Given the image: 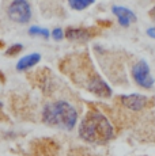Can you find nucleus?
<instances>
[{
    "label": "nucleus",
    "instance_id": "obj_1",
    "mask_svg": "<svg viewBox=\"0 0 155 156\" xmlns=\"http://www.w3.org/2000/svg\"><path fill=\"white\" fill-rule=\"evenodd\" d=\"M79 134L87 143L105 144L113 137V126L102 113L91 112L80 124Z\"/></svg>",
    "mask_w": 155,
    "mask_h": 156
},
{
    "label": "nucleus",
    "instance_id": "obj_2",
    "mask_svg": "<svg viewBox=\"0 0 155 156\" xmlns=\"http://www.w3.org/2000/svg\"><path fill=\"white\" fill-rule=\"evenodd\" d=\"M42 121L50 126L70 130L76 125L78 113L68 102L59 101L45 106L42 113Z\"/></svg>",
    "mask_w": 155,
    "mask_h": 156
},
{
    "label": "nucleus",
    "instance_id": "obj_3",
    "mask_svg": "<svg viewBox=\"0 0 155 156\" xmlns=\"http://www.w3.org/2000/svg\"><path fill=\"white\" fill-rule=\"evenodd\" d=\"M8 18L16 23H26L31 18V8L27 0H13L7 10Z\"/></svg>",
    "mask_w": 155,
    "mask_h": 156
},
{
    "label": "nucleus",
    "instance_id": "obj_4",
    "mask_svg": "<svg viewBox=\"0 0 155 156\" xmlns=\"http://www.w3.org/2000/svg\"><path fill=\"white\" fill-rule=\"evenodd\" d=\"M132 75L135 82L138 83L140 87L144 88H151L154 86V79L150 75V68H148L147 62L146 61H139L135 67L132 68Z\"/></svg>",
    "mask_w": 155,
    "mask_h": 156
},
{
    "label": "nucleus",
    "instance_id": "obj_5",
    "mask_svg": "<svg viewBox=\"0 0 155 156\" xmlns=\"http://www.w3.org/2000/svg\"><path fill=\"white\" fill-rule=\"evenodd\" d=\"M120 99H121V103L125 107H128L129 110H133V112H139V110H142L147 105V98L139 94L123 95Z\"/></svg>",
    "mask_w": 155,
    "mask_h": 156
},
{
    "label": "nucleus",
    "instance_id": "obj_6",
    "mask_svg": "<svg viewBox=\"0 0 155 156\" xmlns=\"http://www.w3.org/2000/svg\"><path fill=\"white\" fill-rule=\"evenodd\" d=\"M88 90H90L93 94L97 95V97H101V98H109L110 95H112L110 87L106 84L101 77H94V79H91L90 83H88Z\"/></svg>",
    "mask_w": 155,
    "mask_h": 156
},
{
    "label": "nucleus",
    "instance_id": "obj_7",
    "mask_svg": "<svg viewBox=\"0 0 155 156\" xmlns=\"http://www.w3.org/2000/svg\"><path fill=\"white\" fill-rule=\"evenodd\" d=\"M112 11H113V14H114L116 16H117L118 23H120L121 26H124V27H128V26H129L132 22H136V16H135V14H133L131 10H128V8L114 5Z\"/></svg>",
    "mask_w": 155,
    "mask_h": 156
},
{
    "label": "nucleus",
    "instance_id": "obj_8",
    "mask_svg": "<svg viewBox=\"0 0 155 156\" xmlns=\"http://www.w3.org/2000/svg\"><path fill=\"white\" fill-rule=\"evenodd\" d=\"M41 60V56L38 55V53H33V55H27L25 57H22V58L18 61L16 64V69L18 71H25V69H29V68L34 67L35 64H38Z\"/></svg>",
    "mask_w": 155,
    "mask_h": 156
},
{
    "label": "nucleus",
    "instance_id": "obj_9",
    "mask_svg": "<svg viewBox=\"0 0 155 156\" xmlns=\"http://www.w3.org/2000/svg\"><path fill=\"white\" fill-rule=\"evenodd\" d=\"M67 38L72 41H86L91 37V33L88 31L87 29H75V27H71L67 30L65 33Z\"/></svg>",
    "mask_w": 155,
    "mask_h": 156
},
{
    "label": "nucleus",
    "instance_id": "obj_10",
    "mask_svg": "<svg viewBox=\"0 0 155 156\" xmlns=\"http://www.w3.org/2000/svg\"><path fill=\"white\" fill-rule=\"evenodd\" d=\"M70 2V5L74 8V10H85V8H87L88 5H91L95 0H68Z\"/></svg>",
    "mask_w": 155,
    "mask_h": 156
},
{
    "label": "nucleus",
    "instance_id": "obj_11",
    "mask_svg": "<svg viewBox=\"0 0 155 156\" xmlns=\"http://www.w3.org/2000/svg\"><path fill=\"white\" fill-rule=\"evenodd\" d=\"M29 33L31 35H41V37H45V38L49 37V31L46 29H41V27H37V26L29 29Z\"/></svg>",
    "mask_w": 155,
    "mask_h": 156
},
{
    "label": "nucleus",
    "instance_id": "obj_12",
    "mask_svg": "<svg viewBox=\"0 0 155 156\" xmlns=\"http://www.w3.org/2000/svg\"><path fill=\"white\" fill-rule=\"evenodd\" d=\"M20 50H22V45H19V44H18V45H14L13 48H10V49L7 50V55H13V56H14V55H18Z\"/></svg>",
    "mask_w": 155,
    "mask_h": 156
},
{
    "label": "nucleus",
    "instance_id": "obj_13",
    "mask_svg": "<svg viewBox=\"0 0 155 156\" xmlns=\"http://www.w3.org/2000/svg\"><path fill=\"white\" fill-rule=\"evenodd\" d=\"M52 34H53V38H55V40H57V41H60V40H63V38H64V33H63L61 29L53 30Z\"/></svg>",
    "mask_w": 155,
    "mask_h": 156
},
{
    "label": "nucleus",
    "instance_id": "obj_14",
    "mask_svg": "<svg viewBox=\"0 0 155 156\" xmlns=\"http://www.w3.org/2000/svg\"><path fill=\"white\" fill-rule=\"evenodd\" d=\"M147 34L150 35L151 38H155V27H151V29H148V30H147Z\"/></svg>",
    "mask_w": 155,
    "mask_h": 156
},
{
    "label": "nucleus",
    "instance_id": "obj_15",
    "mask_svg": "<svg viewBox=\"0 0 155 156\" xmlns=\"http://www.w3.org/2000/svg\"><path fill=\"white\" fill-rule=\"evenodd\" d=\"M150 14H151V18H153V19L155 20V7H154V8H153V10H151V11H150Z\"/></svg>",
    "mask_w": 155,
    "mask_h": 156
},
{
    "label": "nucleus",
    "instance_id": "obj_16",
    "mask_svg": "<svg viewBox=\"0 0 155 156\" xmlns=\"http://www.w3.org/2000/svg\"><path fill=\"white\" fill-rule=\"evenodd\" d=\"M3 77H4V76H3V73L0 72V80H3Z\"/></svg>",
    "mask_w": 155,
    "mask_h": 156
}]
</instances>
